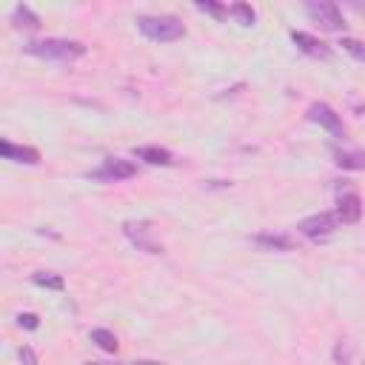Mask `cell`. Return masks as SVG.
Here are the masks:
<instances>
[{
    "label": "cell",
    "mask_w": 365,
    "mask_h": 365,
    "mask_svg": "<svg viewBox=\"0 0 365 365\" xmlns=\"http://www.w3.org/2000/svg\"><path fill=\"white\" fill-rule=\"evenodd\" d=\"M26 54L40 57V60H60V63H71L77 57L86 54V46L80 40H60V37H46V40H31L23 46Z\"/></svg>",
    "instance_id": "1"
},
{
    "label": "cell",
    "mask_w": 365,
    "mask_h": 365,
    "mask_svg": "<svg viewBox=\"0 0 365 365\" xmlns=\"http://www.w3.org/2000/svg\"><path fill=\"white\" fill-rule=\"evenodd\" d=\"M137 29L148 40H157V43H171V40L185 37V26L171 14H143L137 17Z\"/></svg>",
    "instance_id": "2"
},
{
    "label": "cell",
    "mask_w": 365,
    "mask_h": 365,
    "mask_svg": "<svg viewBox=\"0 0 365 365\" xmlns=\"http://www.w3.org/2000/svg\"><path fill=\"white\" fill-rule=\"evenodd\" d=\"M305 14H308L319 29H325V31H342V29H345V20H342L336 3L311 0V3H305Z\"/></svg>",
    "instance_id": "3"
},
{
    "label": "cell",
    "mask_w": 365,
    "mask_h": 365,
    "mask_svg": "<svg viewBox=\"0 0 365 365\" xmlns=\"http://www.w3.org/2000/svg\"><path fill=\"white\" fill-rule=\"evenodd\" d=\"M123 231L140 251H145V254H160L163 251V245L154 240V225L148 220H128V222H123Z\"/></svg>",
    "instance_id": "4"
},
{
    "label": "cell",
    "mask_w": 365,
    "mask_h": 365,
    "mask_svg": "<svg viewBox=\"0 0 365 365\" xmlns=\"http://www.w3.org/2000/svg\"><path fill=\"white\" fill-rule=\"evenodd\" d=\"M134 174H137V165H134L131 160H120V157H108V160H103V165H100V168L88 171V177H91V180H103V182L128 180V177H134Z\"/></svg>",
    "instance_id": "5"
},
{
    "label": "cell",
    "mask_w": 365,
    "mask_h": 365,
    "mask_svg": "<svg viewBox=\"0 0 365 365\" xmlns=\"http://www.w3.org/2000/svg\"><path fill=\"white\" fill-rule=\"evenodd\" d=\"M308 240H314V242H319V240H328L331 234H334V228H336V217L331 214V211H319V214H311V217H305L299 225H297Z\"/></svg>",
    "instance_id": "6"
},
{
    "label": "cell",
    "mask_w": 365,
    "mask_h": 365,
    "mask_svg": "<svg viewBox=\"0 0 365 365\" xmlns=\"http://www.w3.org/2000/svg\"><path fill=\"white\" fill-rule=\"evenodd\" d=\"M308 120H311V123H319V125L328 128L334 137H342V134H345L339 114H336L328 103H311V106H308Z\"/></svg>",
    "instance_id": "7"
},
{
    "label": "cell",
    "mask_w": 365,
    "mask_h": 365,
    "mask_svg": "<svg viewBox=\"0 0 365 365\" xmlns=\"http://www.w3.org/2000/svg\"><path fill=\"white\" fill-rule=\"evenodd\" d=\"M334 217H336V222H342V225L359 222V217H362V200H359V194H354V191L342 194L339 202H336Z\"/></svg>",
    "instance_id": "8"
},
{
    "label": "cell",
    "mask_w": 365,
    "mask_h": 365,
    "mask_svg": "<svg viewBox=\"0 0 365 365\" xmlns=\"http://www.w3.org/2000/svg\"><path fill=\"white\" fill-rule=\"evenodd\" d=\"M291 40H294V46L299 48V51H305L308 57H317V60H328L331 57V46H325L322 40H317V37H311V34H305V31H291Z\"/></svg>",
    "instance_id": "9"
},
{
    "label": "cell",
    "mask_w": 365,
    "mask_h": 365,
    "mask_svg": "<svg viewBox=\"0 0 365 365\" xmlns=\"http://www.w3.org/2000/svg\"><path fill=\"white\" fill-rule=\"evenodd\" d=\"M0 154L3 160H14V163H26V165H37L40 163V151L31 145H14L9 140L0 143Z\"/></svg>",
    "instance_id": "10"
},
{
    "label": "cell",
    "mask_w": 365,
    "mask_h": 365,
    "mask_svg": "<svg viewBox=\"0 0 365 365\" xmlns=\"http://www.w3.org/2000/svg\"><path fill=\"white\" fill-rule=\"evenodd\" d=\"M251 242L265 251H294L297 248V240L288 234H254Z\"/></svg>",
    "instance_id": "11"
},
{
    "label": "cell",
    "mask_w": 365,
    "mask_h": 365,
    "mask_svg": "<svg viewBox=\"0 0 365 365\" xmlns=\"http://www.w3.org/2000/svg\"><path fill=\"white\" fill-rule=\"evenodd\" d=\"M134 157H140V160H145L151 165H171L174 163L171 151L160 148V145H140V148H134Z\"/></svg>",
    "instance_id": "12"
},
{
    "label": "cell",
    "mask_w": 365,
    "mask_h": 365,
    "mask_svg": "<svg viewBox=\"0 0 365 365\" xmlns=\"http://www.w3.org/2000/svg\"><path fill=\"white\" fill-rule=\"evenodd\" d=\"M334 163H336L339 168L362 171V168H365V154H362V151H334Z\"/></svg>",
    "instance_id": "13"
},
{
    "label": "cell",
    "mask_w": 365,
    "mask_h": 365,
    "mask_svg": "<svg viewBox=\"0 0 365 365\" xmlns=\"http://www.w3.org/2000/svg\"><path fill=\"white\" fill-rule=\"evenodd\" d=\"M11 20H14V26H26V29H37L40 26V17L26 6V3H20V6H14V11H11Z\"/></svg>",
    "instance_id": "14"
},
{
    "label": "cell",
    "mask_w": 365,
    "mask_h": 365,
    "mask_svg": "<svg viewBox=\"0 0 365 365\" xmlns=\"http://www.w3.org/2000/svg\"><path fill=\"white\" fill-rule=\"evenodd\" d=\"M91 342H94L97 348L108 351V354H114V351H117V336H114L108 328H94V331H91Z\"/></svg>",
    "instance_id": "15"
},
{
    "label": "cell",
    "mask_w": 365,
    "mask_h": 365,
    "mask_svg": "<svg viewBox=\"0 0 365 365\" xmlns=\"http://www.w3.org/2000/svg\"><path fill=\"white\" fill-rule=\"evenodd\" d=\"M31 282L40 285V288H51V291H63V288H66L63 277H60V274H48V271H37V274L31 277Z\"/></svg>",
    "instance_id": "16"
},
{
    "label": "cell",
    "mask_w": 365,
    "mask_h": 365,
    "mask_svg": "<svg viewBox=\"0 0 365 365\" xmlns=\"http://www.w3.org/2000/svg\"><path fill=\"white\" fill-rule=\"evenodd\" d=\"M228 14H231L240 26H254V20H257V14H254V9H251L248 3H234V6L228 9Z\"/></svg>",
    "instance_id": "17"
},
{
    "label": "cell",
    "mask_w": 365,
    "mask_h": 365,
    "mask_svg": "<svg viewBox=\"0 0 365 365\" xmlns=\"http://www.w3.org/2000/svg\"><path fill=\"white\" fill-rule=\"evenodd\" d=\"M354 60H359V63H365V43L362 40H354V37H342V43H339Z\"/></svg>",
    "instance_id": "18"
},
{
    "label": "cell",
    "mask_w": 365,
    "mask_h": 365,
    "mask_svg": "<svg viewBox=\"0 0 365 365\" xmlns=\"http://www.w3.org/2000/svg\"><path fill=\"white\" fill-rule=\"evenodd\" d=\"M334 362H336V365H348V362H351V345H348V342H336V348H334Z\"/></svg>",
    "instance_id": "19"
},
{
    "label": "cell",
    "mask_w": 365,
    "mask_h": 365,
    "mask_svg": "<svg viewBox=\"0 0 365 365\" xmlns=\"http://www.w3.org/2000/svg\"><path fill=\"white\" fill-rule=\"evenodd\" d=\"M197 9H200V11H208V14H214V17H225V14H228V9H225V6H220V3H211V0H205V3H197Z\"/></svg>",
    "instance_id": "20"
},
{
    "label": "cell",
    "mask_w": 365,
    "mask_h": 365,
    "mask_svg": "<svg viewBox=\"0 0 365 365\" xmlns=\"http://www.w3.org/2000/svg\"><path fill=\"white\" fill-rule=\"evenodd\" d=\"M17 322H20V328H29V331H37V328H40V317H37V314H31V311L20 314V317H17Z\"/></svg>",
    "instance_id": "21"
},
{
    "label": "cell",
    "mask_w": 365,
    "mask_h": 365,
    "mask_svg": "<svg viewBox=\"0 0 365 365\" xmlns=\"http://www.w3.org/2000/svg\"><path fill=\"white\" fill-rule=\"evenodd\" d=\"M20 362H23V365H37V356H34V351H31L29 345L20 348Z\"/></svg>",
    "instance_id": "22"
},
{
    "label": "cell",
    "mask_w": 365,
    "mask_h": 365,
    "mask_svg": "<svg viewBox=\"0 0 365 365\" xmlns=\"http://www.w3.org/2000/svg\"><path fill=\"white\" fill-rule=\"evenodd\" d=\"M134 365H165V362H154V359H140V362H134Z\"/></svg>",
    "instance_id": "23"
},
{
    "label": "cell",
    "mask_w": 365,
    "mask_h": 365,
    "mask_svg": "<svg viewBox=\"0 0 365 365\" xmlns=\"http://www.w3.org/2000/svg\"><path fill=\"white\" fill-rule=\"evenodd\" d=\"M354 9H356V11H365V6H362V3H354Z\"/></svg>",
    "instance_id": "24"
},
{
    "label": "cell",
    "mask_w": 365,
    "mask_h": 365,
    "mask_svg": "<svg viewBox=\"0 0 365 365\" xmlns=\"http://www.w3.org/2000/svg\"><path fill=\"white\" fill-rule=\"evenodd\" d=\"M86 365H100V362H86Z\"/></svg>",
    "instance_id": "25"
}]
</instances>
